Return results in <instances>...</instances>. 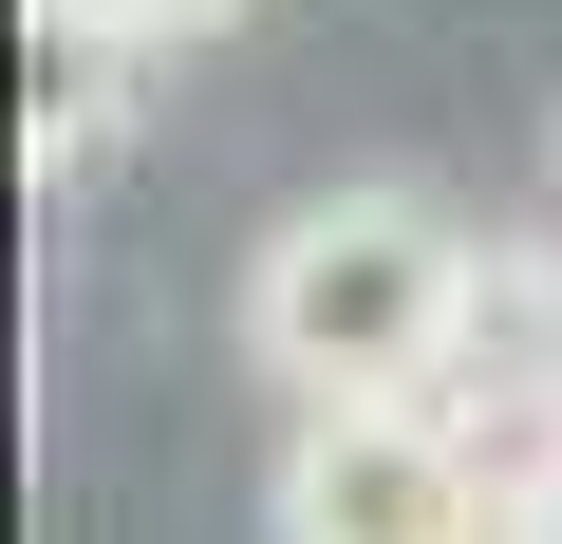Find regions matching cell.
<instances>
[{
  "mask_svg": "<svg viewBox=\"0 0 562 544\" xmlns=\"http://www.w3.org/2000/svg\"><path fill=\"white\" fill-rule=\"evenodd\" d=\"M113 76H132V57H94V38H38V95H20V169H38V188H76V169L113 151Z\"/></svg>",
  "mask_w": 562,
  "mask_h": 544,
  "instance_id": "2",
  "label": "cell"
},
{
  "mask_svg": "<svg viewBox=\"0 0 562 544\" xmlns=\"http://www.w3.org/2000/svg\"><path fill=\"white\" fill-rule=\"evenodd\" d=\"M525 507H543V544H562V432H543V451H525Z\"/></svg>",
  "mask_w": 562,
  "mask_h": 544,
  "instance_id": "4",
  "label": "cell"
},
{
  "mask_svg": "<svg viewBox=\"0 0 562 544\" xmlns=\"http://www.w3.org/2000/svg\"><path fill=\"white\" fill-rule=\"evenodd\" d=\"M543 225H562V113H543Z\"/></svg>",
  "mask_w": 562,
  "mask_h": 544,
  "instance_id": "5",
  "label": "cell"
},
{
  "mask_svg": "<svg viewBox=\"0 0 562 544\" xmlns=\"http://www.w3.org/2000/svg\"><path fill=\"white\" fill-rule=\"evenodd\" d=\"M244 0H38V38H94V57H169V38H225Z\"/></svg>",
  "mask_w": 562,
  "mask_h": 544,
  "instance_id": "3",
  "label": "cell"
},
{
  "mask_svg": "<svg viewBox=\"0 0 562 544\" xmlns=\"http://www.w3.org/2000/svg\"><path fill=\"white\" fill-rule=\"evenodd\" d=\"M469 282H487V244L431 188H319V207H281L262 263H244V357L301 395V413H394V395L450 413Z\"/></svg>",
  "mask_w": 562,
  "mask_h": 544,
  "instance_id": "1",
  "label": "cell"
}]
</instances>
